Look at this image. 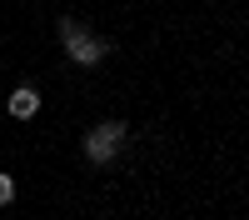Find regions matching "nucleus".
Masks as SVG:
<instances>
[{
  "label": "nucleus",
  "instance_id": "obj_4",
  "mask_svg": "<svg viewBox=\"0 0 249 220\" xmlns=\"http://www.w3.org/2000/svg\"><path fill=\"white\" fill-rule=\"evenodd\" d=\"M60 40H65V45H75V40H85V30H80L75 20L65 15V20H60Z\"/></svg>",
  "mask_w": 249,
  "mask_h": 220
},
{
  "label": "nucleus",
  "instance_id": "obj_2",
  "mask_svg": "<svg viewBox=\"0 0 249 220\" xmlns=\"http://www.w3.org/2000/svg\"><path fill=\"white\" fill-rule=\"evenodd\" d=\"M35 110H40V90H35V85H20V90L10 95V115H15V120H30Z\"/></svg>",
  "mask_w": 249,
  "mask_h": 220
},
{
  "label": "nucleus",
  "instance_id": "obj_5",
  "mask_svg": "<svg viewBox=\"0 0 249 220\" xmlns=\"http://www.w3.org/2000/svg\"><path fill=\"white\" fill-rule=\"evenodd\" d=\"M10 200H15V180L0 175V205H10Z\"/></svg>",
  "mask_w": 249,
  "mask_h": 220
},
{
  "label": "nucleus",
  "instance_id": "obj_1",
  "mask_svg": "<svg viewBox=\"0 0 249 220\" xmlns=\"http://www.w3.org/2000/svg\"><path fill=\"white\" fill-rule=\"evenodd\" d=\"M120 135H124V125H95L85 135V155L95 160V165H105V160L120 150Z\"/></svg>",
  "mask_w": 249,
  "mask_h": 220
},
{
  "label": "nucleus",
  "instance_id": "obj_3",
  "mask_svg": "<svg viewBox=\"0 0 249 220\" xmlns=\"http://www.w3.org/2000/svg\"><path fill=\"white\" fill-rule=\"evenodd\" d=\"M105 40H75V45H70V55L80 60V65H100V60H105Z\"/></svg>",
  "mask_w": 249,
  "mask_h": 220
}]
</instances>
